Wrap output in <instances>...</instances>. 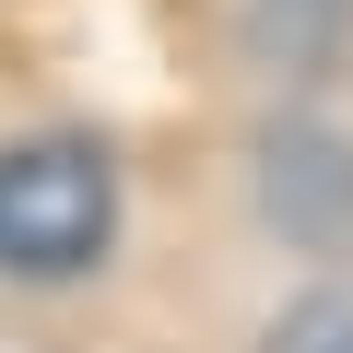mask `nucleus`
Wrapping results in <instances>:
<instances>
[{"mask_svg":"<svg viewBox=\"0 0 353 353\" xmlns=\"http://www.w3.org/2000/svg\"><path fill=\"white\" fill-rule=\"evenodd\" d=\"M259 212L283 224V248L353 271V141L341 130H271L259 141Z\"/></svg>","mask_w":353,"mask_h":353,"instance_id":"f03ea898","label":"nucleus"},{"mask_svg":"<svg viewBox=\"0 0 353 353\" xmlns=\"http://www.w3.org/2000/svg\"><path fill=\"white\" fill-rule=\"evenodd\" d=\"M118 248V153L83 130L0 141V271L12 283H83Z\"/></svg>","mask_w":353,"mask_h":353,"instance_id":"f257e3e1","label":"nucleus"},{"mask_svg":"<svg viewBox=\"0 0 353 353\" xmlns=\"http://www.w3.org/2000/svg\"><path fill=\"white\" fill-rule=\"evenodd\" d=\"M259 353H353V294H341V283H330V294H294Z\"/></svg>","mask_w":353,"mask_h":353,"instance_id":"7ed1b4c3","label":"nucleus"}]
</instances>
